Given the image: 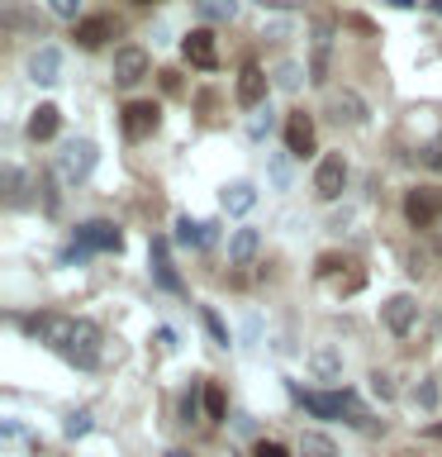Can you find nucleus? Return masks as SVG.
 Wrapping results in <instances>:
<instances>
[{"instance_id":"32","label":"nucleus","mask_w":442,"mask_h":457,"mask_svg":"<svg viewBox=\"0 0 442 457\" xmlns=\"http://www.w3.org/2000/svg\"><path fill=\"white\" fill-rule=\"evenodd\" d=\"M276 86H281V91H295V86H299V67L285 62V67L276 71Z\"/></svg>"},{"instance_id":"42","label":"nucleus","mask_w":442,"mask_h":457,"mask_svg":"<svg viewBox=\"0 0 442 457\" xmlns=\"http://www.w3.org/2000/svg\"><path fill=\"white\" fill-rule=\"evenodd\" d=\"M134 5H152V0H134Z\"/></svg>"},{"instance_id":"14","label":"nucleus","mask_w":442,"mask_h":457,"mask_svg":"<svg viewBox=\"0 0 442 457\" xmlns=\"http://www.w3.org/2000/svg\"><path fill=\"white\" fill-rule=\"evenodd\" d=\"M114 34H119V20H114V14H91V20L77 24V43H81V48H100V43H110Z\"/></svg>"},{"instance_id":"26","label":"nucleus","mask_w":442,"mask_h":457,"mask_svg":"<svg viewBox=\"0 0 442 457\" xmlns=\"http://www.w3.org/2000/svg\"><path fill=\"white\" fill-rule=\"evenodd\" d=\"M200 410H205V381H191V391L181 395V424H200Z\"/></svg>"},{"instance_id":"20","label":"nucleus","mask_w":442,"mask_h":457,"mask_svg":"<svg viewBox=\"0 0 442 457\" xmlns=\"http://www.w3.org/2000/svg\"><path fill=\"white\" fill-rule=\"evenodd\" d=\"M219 205H224V214H248V210L257 205V186H252V181H233V186L219 195Z\"/></svg>"},{"instance_id":"23","label":"nucleus","mask_w":442,"mask_h":457,"mask_svg":"<svg viewBox=\"0 0 442 457\" xmlns=\"http://www.w3.org/2000/svg\"><path fill=\"white\" fill-rule=\"evenodd\" d=\"M195 14L209 24H228L238 14V0H195Z\"/></svg>"},{"instance_id":"37","label":"nucleus","mask_w":442,"mask_h":457,"mask_svg":"<svg viewBox=\"0 0 442 457\" xmlns=\"http://www.w3.org/2000/svg\"><path fill=\"white\" fill-rule=\"evenodd\" d=\"M423 162H428V167H442V138H438V143H433V148H428V153H423Z\"/></svg>"},{"instance_id":"33","label":"nucleus","mask_w":442,"mask_h":457,"mask_svg":"<svg viewBox=\"0 0 442 457\" xmlns=\"http://www.w3.org/2000/svg\"><path fill=\"white\" fill-rule=\"evenodd\" d=\"M338 267H352V262H342L338 253H323V257H319V267H314V271H319V277H333Z\"/></svg>"},{"instance_id":"22","label":"nucleus","mask_w":442,"mask_h":457,"mask_svg":"<svg viewBox=\"0 0 442 457\" xmlns=\"http://www.w3.org/2000/svg\"><path fill=\"white\" fill-rule=\"evenodd\" d=\"M299 457H338V443L319 434V428H305L299 434Z\"/></svg>"},{"instance_id":"15","label":"nucleus","mask_w":442,"mask_h":457,"mask_svg":"<svg viewBox=\"0 0 442 457\" xmlns=\"http://www.w3.org/2000/svg\"><path fill=\"white\" fill-rule=\"evenodd\" d=\"M295 400L314 414V420H342V400H338V391H299V386H295Z\"/></svg>"},{"instance_id":"16","label":"nucleus","mask_w":442,"mask_h":457,"mask_svg":"<svg viewBox=\"0 0 442 457\" xmlns=\"http://www.w3.org/2000/svg\"><path fill=\"white\" fill-rule=\"evenodd\" d=\"M214 234H219V224L191 220V214H181V220H176V243H181V248H209Z\"/></svg>"},{"instance_id":"19","label":"nucleus","mask_w":442,"mask_h":457,"mask_svg":"<svg viewBox=\"0 0 442 457\" xmlns=\"http://www.w3.org/2000/svg\"><path fill=\"white\" fill-rule=\"evenodd\" d=\"M57 129H62V110H57V105H38L34 114H29V138H34V143L57 138Z\"/></svg>"},{"instance_id":"8","label":"nucleus","mask_w":442,"mask_h":457,"mask_svg":"<svg viewBox=\"0 0 442 457\" xmlns=\"http://www.w3.org/2000/svg\"><path fill=\"white\" fill-rule=\"evenodd\" d=\"M181 53H185V62L200 67V71L219 67V43H214V29H191V34L181 38Z\"/></svg>"},{"instance_id":"36","label":"nucleus","mask_w":442,"mask_h":457,"mask_svg":"<svg viewBox=\"0 0 442 457\" xmlns=\"http://www.w3.org/2000/svg\"><path fill=\"white\" fill-rule=\"evenodd\" d=\"M362 281H366V277H362V271H352V277H348V281H338V295H352V291H362Z\"/></svg>"},{"instance_id":"12","label":"nucleus","mask_w":442,"mask_h":457,"mask_svg":"<svg viewBox=\"0 0 442 457\" xmlns=\"http://www.w3.org/2000/svg\"><path fill=\"white\" fill-rule=\"evenodd\" d=\"M233 96H238L242 110H257V105L266 100V71L257 67V62H248V67L238 71V91H233Z\"/></svg>"},{"instance_id":"6","label":"nucleus","mask_w":442,"mask_h":457,"mask_svg":"<svg viewBox=\"0 0 442 457\" xmlns=\"http://www.w3.org/2000/svg\"><path fill=\"white\" fill-rule=\"evenodd\" d=\"M381 324L390 328L395 338H409V334H413V324H419V300L405 295V291L390 295V300L381 305Z\"/></svg>"},{"instance_id":"5","label":"nucleus","mask_w":442,"mask_h":457,"mask_svg":"<svg viewBox=\"0 0 442 457\" xmlns=\"http://www.w3.org/2000/svg\"><path fill=\"white\" fill-rule=\"evenodd\" d=\"M148 67H152L148 48H138V43H124V48H114L110 77H114V86H138L143 77H148Z\"/></svg>"},{"instance_id":"39","label":"nucleus","mask_w":442,"mask_h":457,"mask_svg":"<svg viewBox=\"0 0 442 457\" xmlns=\"http://www.w3.org/2000/svg\"><path fill=\"white\" fill-rule=\"evenodd\" d=\"M390 5H395V10H413L419 0H390Z\"/></svg>"},{"instance_id":"38","label":"nucleus","mask_w":442,"mask_h":457,"mask_svg":"<svg viewBox=\"0 0 442 457\" xmlns=\"http://www.w3.org/2000/svg\"><path fill=\"white\" fill-rule=\"evenodd\" d=\"M257 5H271V10H295L299 0H257Z\"/></svg>"},{"instance_id":"18","label":"nucleus","mask_w":442,"mask_h":457,"mask_svg":"<svg viewBox=\"0 0 442 457\" xmlns=\"http://www.w3.org/2000/svg\"><path fill=\"white\" fill-rule=\"evenodd\" d=\"M328 53H333V29L314 24V62H309V81H328Z\"/></svg>"},{"instance_id":"34","label":"nucleus","mask_w":442,"mask_h":457,"mask_svg":"<svg viewBox=\"0 0 442 457\" xmlns=\"http://www.w3.org/2000/svg\"><path fill=\"white\" fill-rule=\"evenodd\" d=\"M252 457H291V453H285L276 438H262V443H257V448H252Z\"/></svg>"},{"instance_id":"17","label":"nucleus","mask_w":442,"mask_h":457,"mask_svg":"<svg viewBox=\"0 0 442 457\" xmlns=\"http://www.w3.org/2000/svg\"><path fill=\"white\" fill-rule=\"evenodd\" d=\"M328 114H333L338 124H362L366 120V100L356 91H333L328 96Z\"/></svg>"},{"instance_id":"30","label":"nucleus","mask_w":442,"mask_h":457,"mask_svg":"<svg viewBox=\"0 0 442 457\" xmlns=\"http://www.w3.org/2000/svg\"><path fill=\"white\" fill-rule=\"evenodd\" d=\"M48 10L57 14V20H71V24H81L77 14H81V0H48Z\"/></svg>"},{"instance_id":"10","label":"nucleus","mask_w":442,"mask_h":457,"mask_svg":"<svg viewBox=\"0 0 442 457\" xmlns=\"http://www.w3.org/2000/svg\"><path fill=\"white\" fill-rule=\"evenodd\" d=\"M285 148H291V157H309L314 153V120L305 110L285 114Z\"/></svg>"},{"instance_id":"1","label":"nucleus","mask_w":442,"mask_h":457,"mask_svg":"<svg viewBox=\"0 0 442 457\" xmlns=\"http://www.w3.org/2000/svg\"><path fill=\"white\" fill-rule=\"evenodd\" d=\"M405 220L413 228H433L442 220V186H413V191H405Z\"/></svg>"},{"instance_id":"40","label":"nucleus","mask_w":442,"mask_h":457,"mask_svg":"<svg viewBox=\"0 0 442 457\" xmlns=\"http://www.w3.org/2000/svg\"><path fill=\"white\" fill-rule=\"evenodd\" d=\"M428 10H433V14H442V0H428Z\"/></svg>"},{"instance_id":"3","label":"nucleus","mask_w":442,"mask_h":457,"mask_svg":"<svg viewBox=\"0 0 442 457\" xmlns=\"http://www.w3.org/2000/svg\"><path fill=\"white\" fill-rule=\"evenodd\" d=\"M95 171V143L91 138H71L62 153H57V177L62 181H86Z\"/></svg>"},{"instance_id":"21","label":"nucleus","mask_w":442,"mask_h":457,"mask_svg":"<svg viewBox=\"0 0 442 457\" xmlns=\"http://www.w3.org/2000/svg\"><path fill=\"white\" fill-rule=\"evenodd\" d=\"M257 248H262V234H257V228H238V234L228 238V257H233L238 267H248L257 257Z\"/></svg>"},{"instance_id":"28","label":"nucleus","mask_w":442,"mask_h":457,"mask_svg":"<svg viewBox=\"0 0 442 457\" xmlns=\"http://www.w3.org/2000/svg\"><path fill=\"white\" fill-rule=\"evenodd\" d=\"M200 320H205V328H209V338L219 343V348H228V328H224V320L214 314L209 305H200Z\"/></svg>"},{"instance_id":"9","label":"nucleus","mask_w":442,"mask_h":457,"mask_svg":"<svg viewBox=\"0 0 442 457\" xmlns=\"http://www.w3.org/2000/svg\"><path fill=\"white\" fill-rule=\"evenodd\" d=\"M77 248H95V253H119L124 248V234L114 228L110 220H91V224H81L77 228Z\"/></svg>"},{"instance_id":"27","label":"nucleus","mask_w":442,"mask_h":457,"mask_svg":"<svg viewBox=\"0 0 442 457\" xmlns=\"http://www.w3.org/2000/svg\"><path fill=\"white\" fill-rule=\"evenodd\" d=\"M0 177H5V200H10V205H24V191H29V177H24V171H20V167H5Z\"/></svg>"},{"instance_id":"4","label":"nucleus","mask_w":442,"mask_h":457,"mask_svg":"<svg viewBox=\"0 0 442 457\" xmlns=\"http://www.w3.org/2000/svg\"><path fill=\"white\" fill-rule=\"evenodd\" d=\"M348 191V157L342 153H323L319 167H314V195L319 200H338Z\"/></svg>"},{"instance_id":"29","label":"nucleus","mask_w":442,"mask_h":457,"mask_svg":"<svg viewBox=\"0 0 442 457\" xmlns=\"http://www.w3.org/2000/svg\"><path fill=\"white\" fill-rule=\"evenodd\" d=\"M62 434H67V438L91 434V414H86V410H71V414H67V424H62Z\"/></svg>"},{"instance_id":"11","label":"nucleus","mask_w":442,"mask_h":457,"mask_svg":"<svg viewBox=\"0 0 442 457\" xmlns=\"http://www.w3.org/2000/svg\"><path fill=\"white\" fill-rule=\"evenodd\" d=\"M148 262H152V281L162 286V291L181 295V277H176V267H171V248H167V238H152Z\"/></svg>"},{"instance_id":"2","label":"nucleus","mask_w":442,"mask_h":457,"mask_svg":"<svg viewBox=\"0 0 442 457\" xmlns=\"http://www.w3.org/2000/svg\"><path fill=\"white\" fill-rule=\"evenodd\" d=\"M157 124H162V110L152 105V100H128V105L119 110V129L128 143H143L157 134Z\"/></svg>"},{"instance_id":"25","label":"nucleus","mask_w":442,"mask_h":457,"mask_svg":"<svg viewBox=\"0 0 442 457\" xmlns=\"http://www.w3.org/2000/svg\"><path fill=\"white\" fill-rule=\"evenodd\" d=\"M309 367H314V377H319V381H333L338 371H342V357H338L333 348H314Z\"/></svg>"},{"instance_id":"7","label":"nucleus","mask_w":442,"mask_h":457,"mask_svg":"<svg viewBox=\"0 0 442 457\" xmlns=\"http://www.w3.org/2000/svg\"><path fill=\"white\" fill-rule=\"evenodd\" d=\"M77 367H95L100 362V328L91 320H77L71 324V338H67V348H62Z\"/></svg>"},{"instance_id":"24","label":"nucleus","mask_w":442,"mask_h":457,"mask_svg":"<svg viewBox=\"0 0 442 457\" xmlns=\"http://www.w3.org/2000/svg\"><path fill=\"white\" fill-rule=\"evenodd\" d=\"M205 420L209 424H224L228 420V395L219 381H205Z\"/></svg>"},{"instance_id":"31","label":"nucleus","mask_w":442,"mask_h":457,"mask_svg":"<svg viewBox=\"0 0 442 457\" xmlns=\"http://www.w3.org/2000/svg\"><path fill=\"white\" fill-rule=\"evenodd\" d=\"M371 391H376L381 400H395V377L390 371H371Z\"/></svg>"},{"instance_id":"41","label":"nucleus","mask_w":442,"mask_h":457,"mask_svg":"<svg viewBox=\"0 0 442 457\" xmlns=\"http://www.w3.org/2000/svg\"><path fill=\"white\" fill-rule=\"evenodd\" d=\"M167 457H191V453H167Z\"/></svg>"},{"instance_id":"13","label":"nucleus","mask_w":442,"mask_h":457,"mask_svg":"<svg viewBox=\"0 0 442 457\" xmlns=\"http://www.w3.org/2000/svg\"><path fill=\"white\" fill-rule=\"evenodd\" d=\"M29 77H34L38 86H57L62 81V53H57L53 43H43V48L29 57Z\"/></svg>"},{"instance_id":"43","label":"nucleus","mask_w":442,"mask_h":457,"mask_svg":"<svg viewBox=\"0 0 442 457\" xmlns=\"http://www.w3.org/2000/svg\"><path fill=\"white\" fill-rule=\"evenodd\" d=\"M5 5H14V0H5Z\"/></svg>"},{"instance_id":"35","label":"nucleus","mask_w":442,"mask_h":457,"mask_svg":"<svg viewBox=\"0 0 442 457\" xmlns=\"http://www.w3.org/2000/svg\"><path fill=\"white\" fill-rule=\"evenodd\" d=\"M413 400H419L423 410H433V405H438V386H433V381H423L419 391H413Z\"/></svg>"}]
</instances>
